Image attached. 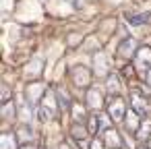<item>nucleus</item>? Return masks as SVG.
<instances>
[{
    "label": "nucleus",
    "mask_w": 151,
    "mask_h": 149,
    "mask_svg": "<svg viewBox=\"0 0 151 149\" xmlns=\"http://www.w3.org/2000/svg\"><path fill=\"white\" fill-rule=\"evenodd\" d=\"M54 114H56V97H54V93H46V97H44V101H42V106L37 110V116H40V120L46 122Z\"/></svg>",
    "instance_id": "obj_1"
},
{
    "label": "nucleus",
    "mask_w": 151,
    "mask_h": 149,
    "mask_svg": "<svg viewBox=\"0 0 151 149\" xmlns=\"http://www.w3.org/2000/svg\"><path fill=\"white\" fill-rule=\"evenodd\" d=\"M130 99H132V108H134V112H137V114H141V116H147V114H149L151 106H149L147 97H143L137 89H134V91H130Z\"/></svg>",
    "instance_id": "obj_2"
},
{
    "label": "nucleus",
    "mask_w": 151,
    "mask_h": 149,
    "mask_svg": "<svg viewBox=\"0 0 151 149\" xmlns=\"http://www.w3.org/2000/svg\"><path fill=\"white\" fill-rule=\"evenodd\" d=\"M108 114H110L112 120H122V118L126 116V112H124V101H122L120 97L112 99L110 106H108Z\"/></svg>",
    "instance_id": "obj_3"
},
{
    "label": "nucleus",
    "mask_w": 151,
    "mask_h": 149,
    "mask_svg": "<svg viewBox=\"0 0 151 149\" xmlns=\"http://www.w3.org/2000/svg\"><path fill=\"white\" fill-rule=\"evenodd\" d=\"M134 62H137V66L139 68H151V50L149 48H141L139 52H137V56H134Z\"/></svg>",
    "instance_id": "obj_4"
},
{
    "label": "nucleus",
    "mask_w": 151,
    "mask_h": 149,
    "mask_svg": "<svg viewBox=\"0 0 151 149\" xmlns=\"http://www.w3.org/2000/svg\"><path fill=\"white\" fill-rule=\"evenodd\" d=\"M104 139H106V145H108L110 149H118V147L122 145V139H120V135H118L116 130H112V128L104 130Z\"/></svg>",
    "instance_id": "obj_5"
},
{
    "label": "nucleus",
    "mask_w": 151,
    "mask_h": 149,
    "mask_svg": "<svg viewBox=\"0 0 151 149\" xmlns=\"http://www.w3.org/2000/svg\"><path fill=\"white\" fill-rule=\"evenodd\" d=\"M101 93H99V89H89L87 91V104H89V108H93V110H97L99 106H101Z\"/></svg>",
    "instance_id": "obj_6"
},
{
    "label": "nucleus",
    "mask_w": 151,
    "mask_h": 149,
    "mask_svg": "<svg viewBox=\"0 0 151 149\" xmlns=\"http://www.w3.org/2000/svg\"><path fill=\"white\" fill-rule=\"evenodd\" d=\"M151 19V15L149 13H139V15H126V21L130 23V25H143V23H147Z\"/></svg>",
    "instance_id": "obj_7"
},
{
    "label": "nucleus",
    "mask_w": 151,
    "mask_h": 149,
    "mask_svg": "<svg viewBox=\"0 0 151 149\" xmlns=\"http://www.w3.org/2000/svg\"><path fill=\"white\" fill-rule=\"evenodd\" d=\"M134 40H126V42H122L120 44V48H118V52H120V56H124V58H130L132 56V52H134Z\"/></svg>",
    "instance_id": "obj_8"
},
{
    "label": "nucleus",
    "mask_w": 151,
    "mask_h": 149,
    "mask_svg": "<svg viewBox=\"0 0 151 149\" xmlns=\"http://www.w3.org/2000/svg\"><path fill=\"white\" fill-rule=\"evenodd\" d=\"M0 149H17V139L11 132H4L0 137Z\"/></svg>",
    "instance_id": "obj_9"
},
{
    "label": "nucleus",
    "mask_w": 151,
    "mask_h": 149,
    "mask_svg": "<svg viewBox=\"0 0 151 149\" xmlns=\"http://www.w3.org/2000/svg\"><path fill=\"white\" fill-rule=\"evenodd\" d=\"M139 116L141 114H137V112H128L126 114V128L128 130H139V124H141Z\"/></svg>",
    "instance_id": "obj_10"
},
{
    "label": "nucleus",
    "mask_w": 151,
    "mask_h": 149,
    "mask_svg": "<svg viewBox=\"0 0 151 149\" xmlns=\"http://www.w3.org/2000/svg\"><path fill=\"white\" fill-rule=\"evenodd\" d=\"M75 83L77 85H87L89 83V73L85 71V68H75Z\"/></svg>",
    "instance_id": "obj_11"
},
{
    "label": "nucleus",
    "mask_w": 151,
    "mask_h": 149,
    "mask_svg": "<svg viewBox=\"0 0 151 149\" xmlns=\"http://www.w3.org/2000/svg\"><path fill=\"white\" fill-rule=\"evenodd\" d=\"M149 132H151V122H149V120H145V122H143V126L137 130V137H139V139H147V137H149Z\"/></svg>",
    "instance_id": "obj_12"
},
{
    "label": "nucleus",
    "mask_w": 151,
    "mask_h": 149,
    "mask_svg": "<svg viewBox=\"0 0 151 149\" xmlns=\"http://www.w3.org/2000/svg\"><path fill=\"white\" fill-rule=\"evenodd\" d=\"M120 89V81H118V77H110L108 79V91L110 93H116Z\"/></svg>",
    "instance_id": "obj_13"
},
{
    "label": "nucleus",
    "mask_w": 151,
    "mask_h": 149,
    "mask_svg": "<svg viewBox=\"0 0 151 149\" xmlns=\"http://www.w3.org/2000/svg\"><path fill=\"white\" fill-rule=\"evenodd\" d=\"M42 89H44L42 85H33V87H29V89H27V95H29V99H33V101H35V99L40 97V91H42Z\"/></svg>",
    "instance_id": "obj_14"
},
{
    "label": "nucleus",
    "mask_w": 151,
    "mask_h": 149,
    "mask_svg": "<svg viewBox=\"0 0 151 149\" xmlns=\"http://www.w3.org/2000/svg\"><path fill=\"white\" fill-rule=\"evenodd\" d=\"M85 135H87V132H85V128H81L79 124H75V126H73V137H75L77 141H81V139H85Z\"/></svg>",
    "instance_id": "obj_15"
},
{
    "label": "nucleus",
    "mask_w": 151,
    "mask_h": 149,
    "mask_svg": "<svg viewBox=\"0 0 151 149\" xmlns=\"http://www.w3.org/2000/svg\"><path fill=\"white\" fill-rule=\"evenodd\" d=\"M58 95H60V99H62V106H70V101H68V93H66L64 89H58Z\"/></svg>",
    "instance_id": "obj_16"
},
{
    "label": "nucleus",
    "mask_w": 151,
    "mask_h": 149,
    "mask_svg": "<svg viewBox=\"0 0 151 149\" xmlns=\"http://www.w3.org/2000/svg\"><path fill=\"white\" fill-rule=\"evenodd\" d=\"M75 118H77V120H83V118H85V110H83L81 106H75Z\"/></svg>",
    "instance_id": "obj_17"
},
{
    "label": "nucleus",
    "mask_w": 151,
    "mask_h": 149,
    "mask_svg": "<svg viewBox=\"0 0 151 149\" xmlns=\"http://www.w3.org/2000/svg\"><path fill=\"white\" fill-rule=\"evenodd\" d=\"M91 149H104V143H101L99 139H95V141L91 143Z\"/></svg>",
    "instance_id": "obj_18"
},
{
    "label": "nucleus",
    "mask_w": 151,
    "mask_h": 149,
    "mask_svg": "<svg viewBox=\"0 0 151 149\" xmlns=\"http://www.w3.org/2000/svg\"><path fill=\"white\" fill-rule=\"evenodd\" d=\"M147 83H149V85H151V68H149V71H147Z\"/></svg>",
    "instance_id": "obj_19"
},
{
    "label": "nucleus",
    "mask_w": 151,
    "mask_h": 149,
    "mask_svg": "<svg viewBox=\"0 0 151 149\" xmlns=\"http://www.w3.org/2000/svg\"><path fill=\"white\" fill-rule=\"evenodd\" d=\"M70 2H73L75 6H79V0H70Z\"/></svg>",
    "instance_id": "obj_20"
},
{
    "label": "nucleus",
    "mask_w": 151,
    "mask_h": 149,
    "mask_svg": "<svg viewBox=\"0 0 151 149\" xmlns=\"http://www.w3.org/2000/svg\"><path fill=\"white\" fill-rule=\"evenodd\" d=\"M60 149H68V145H60Z\"/></svg>",
    "instance_id": "obj_21"
},
{
    "label": "nucleus",
    "mask_w": 151,
    "mask_h": 149,
    "mask_svg": "<svg viewBox=\"0 0 151 149\" xmlns=\"http://www.w3.org/2000/svg\"><path fill=\"white\" fill-rule=\"evenodd\" d=\"M23 149H31V147H29V145H27V147H23Z\"/></svg>",
    "instance_id": "obj_22"
},
{
    "label": "nucleus",
    "mask_w": 151,
    "mask_h": 149,
    "mask_svg": "<svg viewBox=\"0 0 151 149\" xmlns=\"http://www.w3.org/2000/svg\"><path fill=\"white\" fill-rule=\"evenodd\" d=\"M149 147H151V141H149Z\"/></svg>",
    "instance_id": "obj_23"
}]
</instances>
